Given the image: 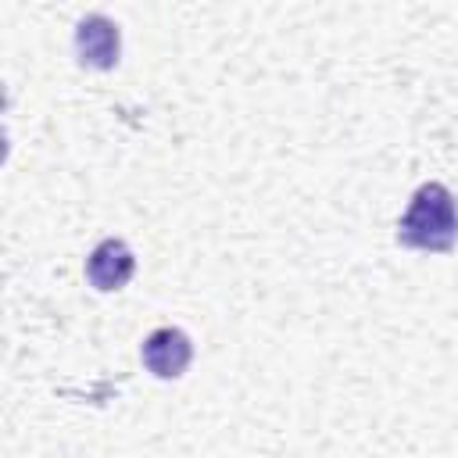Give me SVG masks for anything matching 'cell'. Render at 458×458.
Returning a JSON list of instances; mask_svg holds the SVG:
<instances>
[{
    "instance_id": "cell-1",
    "label": "cell",
    "mask_w": 458,
    "mask_h": 458,
    "mask_svg": "<svg viewBox=\"0 0 458 458\" xmlns=\"http://www.w3.org/2000/svg\"><path fill=\"white\" fill-rule=\"evenodd\" d=\"M397 243L411 250L451 254L458 243V204L444 182H422L397 222Z\"/></svg>"
},
{
    "instance_id": "cell-2",
    "label": "cell",
    "mask_w": 458,
    "mask_h": 458,
    "mask_svg": "<svg viewBox=\"0 0 458 458\" xmlns=\"http://www.w3.org/2000/svg\"><path fill=\"white\" fill-rule=\"evenodd\" d=\"M140 358H143L147 372H154L157 379H179L193 361V344H190V336L182 329L161 326L143 340Z\"/></svg>"
},
{
    "instance_id": "cell-3",
    "label": "cell",
    "mask_w": 458,
    "mask_h": 458,
    "mask_svg": "<svg viewBox=\"0 0 458 458\" xmlns=\"http://www.w3.org/2000/svg\"><path fill=\"white\" fill-rule=\"evenodd\" d=\"M118 50H122V36L107 14H86L75 25V54L82 64L107 72L118 64Z\"/></svg>"
},
{
    "instance_id": "cell-4",
    "label": "cell",
    "mask_w": 458,
    "mask_h": 458,
    "mask_svg": "<svg viewBox=\"0 0 458 458\" xmlns=\"http://www.w3.org/2000/svg\"><path fill=\"white\" fill-rule=\"evenodd\" d=\"M132 272H136V258H132V250L122 243V240H100L93 250H89V258H86V279H89V286L93 290H100V293H111V290H122L129 279H132Z\"/></svg>"
}]
</instances>
